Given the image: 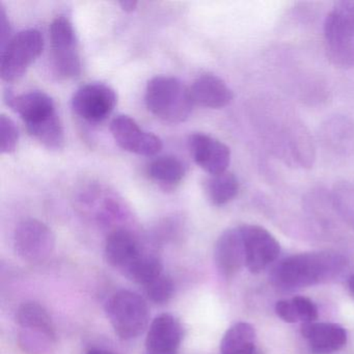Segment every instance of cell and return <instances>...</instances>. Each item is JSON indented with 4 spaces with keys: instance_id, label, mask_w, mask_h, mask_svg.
<instances>
[{
    "instance_id": "obj_6",
    "label": "cell",
    "mask_w": 354,
    "mask_h": 354,
    "mask_svg": "<svg viewBox=\"0 0 354 354\" xmlns=\"http://www.w3.org/2000/svg\"><path fill=\"white\" fill-rule=\"evenodd\" d=\"M44 48V39L38 30H21L10 39L1 48L0 75L3 82L20 80L28 68L40 57Z\"/></svg>"
},
{
    "instance_id": "obj_30",
    "label": "cell",
    "mask_w": 354,
    "mask_h": 354,
    "mask_svg": "<svg viewBox=\"0 0 354 354\" xmlns=\"http://www.w3.org/2000/svg\"><path fill=\"white\" fill-rule=\"evenodd\" d=\"M147 354H148V353H147Z\"/></svg>"
},
{
    "instance_id": "obj_14",
    "label": "cell",
    "mask_w": 354,
    "mask_h": 354,
    "mask_svg": "<svg viewBox=\"0 0 354 354\" xmlns=\"http://www.w3.org/2000/svg\"><path fill=\"white\" fill-rule=\"evenodd\" d=\"M214 262L223 277H235L245 266V252L240 227L223 232L214 248Z\"/></svg>"
},
{
    "instance_id": "obj_2",
    "label": "cell",
    "mask_w": 354,
    "mask_h": 354,
    "mask_svg": "<svg viewBox=\"0 0 354 354\" xmlns=\"http://www.w3.org/2000/svg\"><path fill=\"white\" fill-rule=\"evenodd\" d=\"M8 105L24 120L30 136L49 150H61L65 146V130L57 115L55 101L40 91L14 95L7 92Z\"/></svg>"
},
{
    "instance_id": "obj_12",
    "label": "cell",
    "mask_w": 354,
    "mask_h": 354,
    "mask_svg": "<svg viewBox=\"0 0 354 354\" xmlns=\"http://www.w3.org/2000/svg\"><path fill=\"white\" fill-rule=\"evenodd\" d=\"M196 165L209 175L225 173L231 162V150L221 140L205 133H194L188 140Z\"/></svg>"
},
{
    "instance_id": "obj_1",
    "label": "cell",
    "mask_w": 354,
    "mask_h": 354,
    "mask_svg": "<svg viewBox=\"0 0 354 354\" xmlns=\"http://www.w3.org/2000/svg\"><path fill=\"white\" fill-rule=\"evenodd\" d=\"M346 267L347 260L339 252H301L279 261L271 271L270 279L279 289H302L333 281Z\"/></svg>"
},
{
    "instance_id": "obj_15",
    "label": "cell",
    "mask_w": 354,
    "mask_h": 354,
    "mask_svg": "<svg viewBox=\"0 0 354 354\" xmlns=\"http://www.w3.org/2000/svg\"><path fill=\"white\" fill-rule=\"evenodd\" d=\"M183 339V328L171 314H161L151 323L146 339L147 353L176 354Z\"/></svg>"
},
{
    "instance_id": "obj_20",
    "label": "cell",
    "mask_w": 354,
    "mask_h": 354,
    "mask_svg": "<svg viewBox=\"0 0 354 354\" xmlns=\"http://www.w3.org/2000/svg\"><path fill=\"white\" fill-rule=\"evenodd\" d=\"M184 163L177 157L161 156L154 159L148 167V175L162 188H174L185 177Z\"/></svg>"
},
{
    "instance_id": "obj_16",
    "label": "cell",
    "mask_w": 354,
    "mask_h": 354,
    "mask_svg": "<svg viewBox=\"0 0 354 354\" xmlns=\"http://www.w3.org/2000/svg\"><path fill=\"white\" fill-rule=\"evenodd\" d=\"M301 335L314 354H331L345 347L347 331L335 323L312 322L302 325Z\"/></svg>"
},
{
    "instance_id": "obj_19",
    "label": "cell",
    "mask_w": 354,
    "mask_h": 354,
    "mask_svg": "<svg viewBox=\"0 0 354 354\" xmlns=\"http://www.w3.org/2000/svg\"><path fill=\"white\" fill-rule=\"evenodd\" d=\"M277 316L287 323H312L318 319L316 304L304 296L279 300L275 304Z\"/></svg>"
},
{
    "instance_id": "obj_10",
    "label": "cell",
    "mask_w": 354,
    "mask_h": 354,
    "mask_svg": "<svg viewBox=\"0 0 354 354\" xmlns=\"http://www.w3.org/2000/svg\"><path fill=\"white\" fill-rule=\"evenodd\" d=\"M245 266L252 273L262 272L272 264L281 252L279 241L266 229L256 225H240Z\"/></svg>"
},
{
    "instance_id": "obj_13",
    "label": "cell",
    "mask_w": 354,
    "mask_h": 354,
    "mask_svg": "<svg viewBox=\"0 0 354 354\" xmlns=\"http://www.w3.org/2000/svg\"><path fill=\"white\" fill-rule=\"evenodd\" d=\"M140 241L132 232L118 227L111 232L105 242V258L113 268L124 275L145 254Z\"/></svg>"
},
{
    "instance_id": "obj_8",
    "label": "cell",
    "mask_w": 354,
    "mask_h": 354,
    "mask_svg": "<svg viewBox=\"0 0 354 354\" xmlns=\"http://www.w3.org/2000/svg\"><path fill=\"white\" fill-rule=\"evenodd\" d=\"M55 236L48 225L38 219H26L17 225L14 234L16 254L24 262L40 264L53 254Z\"/></svg>"
},
{
    "instance_id": "obj_24",
    "label": "cell",
    "mask_w": 354,
    "mask_h": 354,
    "mask_svg": "<svg viewBox=\"0 0 354 354\" xmlns=\"http://www.w3.org/2000/svg\"><path fill=\"white\" fill-rule=\"evenodd\" d=\"M144 288L149 299L157 304L169 302L173 297L174 291H175L173 281L165 273Z\"/></svg>"
},
{
    "instance_id": "obj_3",
    "label": "cell",
    "mask_w": 354,
    "mask_h": 354,
    "mask_svg": "<svg viewBox=\"0 0 354 354\" xmlns=\"http://www.w3.org/2000/svg\"><path fill=\"white\" fill-rule=\"evenodd\" d=\"M146 104L149 111L169 124L185 122L194 109L190 88L171 76H156L148 82Z\"/></svg>"
},
{
    "instance_id": "obj_25",
    "label": "cell",
    "mask_w": 354,
    "mask_h": 354,
    "mask_svg": "<svg viewBox=\"0 0 354 354\" xmlns=\"http://www.w3.org/2000/svg\"><path fill=\"white\" fill-rule=\"evenodd\" d=\"M19 142V130L11 118L0 115V152L11 154L15 152Z\"/></svg>"
},
{
    "instance_id": "obj_29",
    "label": "cell",
    "mask_w": 354,
    "mask_h": 354,
    "mask_svg": "<svg viewBox=\"0 0 354 354\" xmlns=\"http://www.w3.org/2000/svg\"><path fill=\"white\" fill-rule=\"evenodd\" d=\"M348 287H349L352 295L354 296V274H352L351 277H350L349 281H348Z\"/></svg>"
},
{
    "instance_id": "obj_18",
    "label": "cell",
    "mask_w": 354,
    "mask_h": 354,
    "mask_svg": "<svg viewBox=\"0 0 354 354\" xmlns=\"http://www.w3.org/2000/svg\"><path fill=\"white\" fill-rule=\"evenodd\" d=\"M257 333L250 323L238 322L227 329L221 343V354H254Z\"/></svg>"
},
{
    "instance_id": "obj_5",
    "label": "cell",
    "mask_w": 354,
    "mask_h": 354,
    "mask_svg": "<svg viewBox=\"0 0 354 354\" xmlns=\"http://www.w3.org/2000/svg\"><path fill=\"white\" fill-rule=\"evenodd\" d=\"M105 310L113 330L122 339H136L148 327V304L136 292L121 290L113 294L107 300Z\"/></svg>"
},
{
    "instance_id": "obj_21",
    "label": "cell",
    "mask_w": 354,
    "mask_h": 354,
    "mask_svg": "<svg viewBox=\"0 0 354 354\" xmlns=\"http://www.w3.org/2000/svg\"><path fill=\"white\" fill-rule=\"evenodd\" d=\"M239 181L230 171L212 175L205 182L207 198L214 206H223L233 201L239 192Z\"/></svg>"
},
{
    "instance_id": "obj_11",
    "label": "cell",
    "mask_w": 354,
    "mask_h": 354,
    "mask_svg": "<svg viewBox=\"0 0 354 354\" xmlns=\"http://www.w3.org/2000/svg\"><path fill=\"white\" fill-rule=\"evenodd\" d=\"M115 142L123 150L142 156H155L162 149L158 136L140 128L136 120L128 115H117L111 124Z\"/></svg>"
},
{
    "instance_id": "obj_9",
    "label": "cell",
    "mask_w": 354,
    "mask_h": 354,
    "mask_svg": "<svg viewBox=\"0 0 354 354\" xmlns=\"http://www.w3.org/2000/svg\"><path fill=\"white\" fill-rule=\"evenodd\" d=\"M117 103V94L111 86L88 84L76 91L72 98V109L84 121L101 123L111 115Z\"/></svg>"
},
{
    "instance_id": "obj_4",
    "label": "cell",
    "mask_w": 354,
    "mask_h": 354,
    "mask_svg": "<svg viewBox=\"0 0 354 354\" xmlns=\"http://www.w3.org/2000/svg\"><path fill=\"white\" fill-rule=\"evenodd\" d=\"M325 50L339 68L354 67V1L337 3L324 22Z\"/></svg>"
},
{
    "instance_id": "obj_26",
    "label": "cell",
    "mask_w": 354,
    "mask_h": 354,
    "mask_svg": "<svg viewBox=\"0 0 354 354\" xmlns=\"http://www.w3.org/2000/svg\"><path fill=\"white\" fill-rule=\"evenodd\" d=\"M0 34H1V48L9 42L10 39V24L7 18V12L5 8H0Z\"/></svg>"
},
{
    "instance_id": "obj_17",
    "label": "cell",
    "mask_w": 354,
    "mask_h": 354,
    "mask_svg": "<svg viewBox=\"0 0 354 354\" xmlns=\"http://www.w3.org/2000/svg\"><path fill=\"white\" fill-rule=\"evenodd\" d=\"M194 104L206 109H219L233 100V92L218 76L203 74L194 80L190 88Z\"/></svg>"
},
{
    "instance_id": "obj_28",
    "label": "cell",
    "mask_w": 354,
    "mask_h": 354,
    "mask_svg": "<svg viewBox=\"0 0 354 354\" xmlns=\"http://www.w3.org/2000/svg\"><path fill=\"white\" fill-rule=\"evenodd\" d=\"M86 354H113V352L106 351L102 349H92Z\"/></svg>"
},
{
    "instance_id": "obj_22",
    "label": "cell",
    "mask_w": 354,
    "mask_h": 354,
    "mask_svg": "<svg viewBox=\"0 0 354 354\" xmlns=\"http://www.w3.org/2000/svg\"><path fill=\"white\" fill-rule=\"evenodd\" d=\"M17 323L20 329L44 331L55 335L53 319L44 306L37 302H24L17 310Z\"/></svg>"
},
{
    "instance_id": "obj_27",
    "label": "cell",
    "mask_w": 354,
    "mask_h": 354,
    "mask_svg": "<svg viewBox=\"0 0 354 354\" xmlns=\"http://www.w3.org/2000/svg\"><path fill=\"white\" fill-rule=\"evenodd\" d=\"M119 5L121 6L123 11L131 13L138 8V3L136 0H123V1H120Z\"/></svg>"
},
{
    "instance_id": "obj_23",
    "label": "cell",
    "mask_w": 354,
    "mask_h": 354,
    "mask_svg": "<svg viewBox=\"0 0 354 354\" xmlns=\"http://www.w3.org/2000/svg\"><path fill=\"white\" fill-rule=\"evenodd\" d=\"M163 274L162 263L158 257L150 252L145 254L138 259V262L126 273L125 277L133 281L134 283L146 287L151 281Z\"/></svg>"
},
{
    "instance_id": "obj_7",
    "label": "cell",
    "mask_w": 354,
    "mask_h": 354,
    "mask_svg": "<svg viewBox=\"0 0 354 354\" xmlns=\"http://www.w3.org/2000/svg\"><path fill=\"white\" fill-rule=\"evenodd\" d=\"M49 32L55 73L65 80L78 77L82 73V59L73 24L69 18L59 15L53 20Z\"/></svg>"
}]
</instances>
